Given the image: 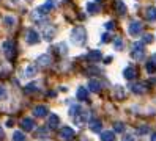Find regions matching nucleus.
Segmentation results:
<instances>
[{"label":"nucleus","instance_id":"1","mask_svg":"<svg viewBox=\"0 0 156 141\" xmlns=\"http://www.w3.org/2000/svg\"><path fill=\"white\" fill-rule=\"evenodd\" d=\"M87 39V32L84 27H76L74 30L71 32V42L76 44V45H80L84 44Z\"/></svg>","mask_w":156,"mask_h":141},{"label":"nucleus","instance_id":"2","mask_svg":"<svg viewBox=\"0 0 156 141\" xmlns=\"http://www.w3.org/2000/svg\"><path fill=\"white\" fill-rule=\"evenodd\" d=\"M2 47H3V53H5L6 58H8V60H13V58H14V55H16V44H14L13 41L8 39V41L3 42Z\"/></svg>","mask_w":156,"mask_h":141},{"label":"nucleus","instance_id":"3","mask_svg":"<svg viewBox=\"0 0 156 141\" xmlns=\"http://www.w3.org/2000/svg\"><path fill=\"white\" fill-rule=\"evenodd\" d=\"M131 56L137 61L144 58V42H134L133 49H131Z\"/></svg>","mask_w":156,"mask_h":141},{"label":"nucleus","instance_id":"4","mask_svg":"<svg viewBox=\"0 0 156 141\" xmlns=\"http://www.w3.org/2000/svg\"><path fill=\"white\" fill-rule=\"evenodd\" d=\"M58 136L63 139V141H69L74 138V130L71 127H62V130L58 132Z\"/></svg>","mask_w":156,"mask_h":141},{"label":"nucleus","instance_id":"5","mask_svg":"<svg viewBox=\"0 0 156 141\" xmlns=\"http://www.w3.org/2000/svg\"><path fill=\"white\" fill-rule=\"evenodd\" d=\"M40 35H38V32L36 30H29L27 32V42L29 44H38L40 42Z\"/></svg>","mask_w":156,"mask_h":141},{"label":"nucleus","instance_id":"6","mask_svg":"<svg viewBox=\"0 0 156 141\" xmlns=\"http://www.w3.org/2000/svg\"><path fill=\"white\" fill-rule=\"evenodd\" d=\"M21 126H22V129H24L25 132H30V130L35 129V121H33L32 118H24L22 122H21Z\"/></svg>","mask_w":156,"mask_h":141},{"label":"nucleus","instance_id":"7","mask_svg":"<svg viewBox=\"0 0 156 141\" xmlns=\"http://www.w3.org/2000/svg\"><path fill=\"white\" fill-rule=\"evenodd\" d=\"M60 124V119L57 115H49V119H48V127L49 129H57Z\"/></svg>","mask_w":156,"mask_h":141},{"label":"nucleus","instance_id":"8","mask_svg":"<svg viewBox=\"0 0 156 141\" xmlns=\"http://www.w3.org/2000/svg\"><path fill=\"white\" fill-rule=\"evenodd\" d=\"M55 6H57V0H46V3H44V5H41V9H43V11H44L46 14H48V13L51 11V9H54Z\"/></svg>","mask_w":156,"mask_h":141},{"label":"nucleus","instance_id":"9","mask_svg":"<svg viewBox=\"0 0 156 141\" xmlns=\"http://www.w3.org/2000/svg\"><path fill=\"white\" fill-rule=\"evenodd\" d=\"M48 107H44V105H38V107H35V110H33V115L36 116V118H43V116H46L48 115Z\"/></svg>","mask_w":156,"mask_h":141},{"label":"nucleus","instance_id":"10","mask_svg":"<svg viewBox=\"0 0 156 141\" xmlns=\"http://www.w3.org/2000/svg\"><path fill=\"white\" fill-rule=\"evenodd\" d=\"M140 30H142V24H140V22L133 21V22L129 24V33H131V35H139Z\"/></svg>","mask_w":156,"mask_h":141},{"label":"nucleus","instance_id":"11","mask_svg":"<svg viewBox=\"0 0 156 141\" xmlns=\"http://www.w3.org/2000/svg\"><path fill=\"white\" fill-rule=\"evenodd\" d=\"M54 33H55V28H54L52 25H51V27H46V28H44V32H43L44 39H46V41H51L52 38H54Z\"/></svg>","mask_w":156,"mask_h":141},{"label":"nucleus","instance_id":"12","mask_svg":"<svg viewBox=\"0 0 156 141\" xmlns=\"http://www.w3.org/2000/svg\"><path fill=\"white\" fill-rule=\"evenodd\" d=\"M145 19L147 21H156V8L150 6L148 9L145 11Z\"/></svg>","mask_w":156,"mask_h":141},{"label":"nucleus","instance_id":"13","mask_svg":"<svg viewBox=\"0 0 156 141\" xmlns=\"http://www.w3.org/2000/svg\"><path fill=\"white\" fill-rule=\"evenodd\" d=\"M36 63H38V66H49L51 64V56L49 55H41V56H38Z\"/></svg>","mask_w":156,"mask_h":141},{"label":"nucleus","instance_id":"14","mask_svg":"<svg viewBox=\"0 0 156 141\" xmlns=\"http://www.w3.org/2000/svg\"><path fill=\"white\" fill-rule=\"evenodd\" d=\"M77 99H79V100H87V99H88V91H87V88L80 86V88L77 89Z\"/></svg>","mask_w":156,"mask_h":141},{"label":"nucleus","instance_id":"15","mask_svg":"<svg viewBox=\"0 0 156 141\" xmlns=\"http://www.w3.org/2000/svg\"><path fill=\"white\" fill-rule=\"evenodd\" d=\"M101 58H103V55H101L99 50H93V52L88 53V60L90 61H99Z\"/></svg>","mask_w":156,"mask_h":141},{"label":"nucleus","instance_id":"16","mask_svg":"<svg viewBox=\"0 0 156 141\" xmlns=\"http://www.w3.org/2000/svg\"><path fill=\"white\" fill-rule=\"evenodd\" d=\"M88 86H90V91H93V92H99V89H101V83H99L98 80H90Z\"/></svg>","mask_w":156,"mask_h":141},{"label":"nucleus","instance_id":"17","mask_svg":"<svg viewBox=\"0 0 156 141\" xmlns=\"http://www.w3.org/2000/svg\"><path fill=\"white\" fill-rule=\"evenodd\" d=\"M90 129L93 132H99L101 130V121L99 119H90Z\"/></svg>","mask_w":156,"mask_h":141},{"label":"nucleus","instance_id":"18","mask_svg":"<svg viewBox=\"0 0 156 141\" xmlns=\"http://www.w3.org/2000/svg\"><path fill=\"white\" fill-rule=\"evenodd\" d=\"M123 74H125V79L131 80V79H134V77H136V69L129 66V68H126V69H125V72H123Z\"/></svg>","mask_w":156,"mask_h":141},{"label":"nucleus","instance_id":"19","mask_svg":"<svg viewBox=\"0 0 156 141\" xmlns=\"http://www.w3.org/2000/svg\"><path fill=\"white\" fill-rule=\"evenodd\" d=\"M36 74V68L35 66H27L25 71H24V77H33Z\"/></svg>","mask_w":156,"mask_h":141},{"label":"nucleus","instance_id":"20","mask_svg":"<svg viewBox=\"0 0 156 141\" xmlns=\"http://www.w3.org/2000/svg\"><path fill=\"white\" fill-rule=\"evenodd\" d=\"M115 136H114V132H103L101 135V141H114Z\"/></svg>","mask_w":156,"mask_h":141},{"label":"nucleus","instance_id":"21","mask_svg":"<svg viewBox=\"0 0 156 141\" xmlns=\"http://www.w3.org/2000/svg\"><path fill=\"white\" fill-rule=\"evenodd\" d=\"M3 22H5V25H6L8 28H11V27L14 25V22H16V19H14L13 16H5V19H3Z\"/></svg>","mask_w":156,"mask_h":141},{"label":"nucleus","instance_id":"22","mask_svg":"<svg viewBox=\"0 0 156 141\" xmlns=\"http://www.w3.org/2000/svg\"><path fill=\"white\" fill-rule=\"evenodd\" d=\"M115 6H117V9H118V13H120V14H125L126 6H125V3L122 2V0H117V2H115Z\"/></svg>","mask_w":156,"mask_h":141},{"label":"nucleus","instance_id":"23","mask_svg":"<svg viewBox=\"0 0 156 141\" xmlns=\"http://www.w3.org/2000/svg\"><path fill=\"white\" fill-rule=\"evenodd\" d=\"M24 91L27 94H30V92H35V91H38V86H36L35 83H30V85H27V86L24 88Z\"/></svg>","mask_w":156,"mask_h":141},{"label":"nucleus","instance_id":"24","mask_svg":"<svg viewBox=\"0 0 156 141\" xmlns=\"http://www.w3.org/2000/svg\"><path fill=\"white\" fill-rule=\"evenodd\" d=\"M87 9H88V13H91V14H95V13H98V9H99V6H98L96 3H88V5H87Z\"/></svg>","mask_w":156,"mask_h":141},{"label":"nucleus","instance_id":"25","mask_svg":"<svg viewBox=\"0 0 156 141\" xmlns=\"http://www.w3.org/2000/svg\"><path fill=\"white\" fill-rule=\"evenodd\" d=\"M13 141H25V136L22 132H14V135H13Z\"/></svg>","mask_w":156,"mask_h":141},{"label":"nucleus","instance_id":"26","mask_svg":"<svg viewBox=\"0 0 156 141\" xmlns=\"http://www.w3.org/2000/svg\"><path fill=\"white\" fill-rule=\"evenodd\" d=\"M131 89H133V92H136V94H140V92H144V86H142L140 83L133 85V86H131Z\"/></svg>","mask_w":156,"mask_h":141},{"label":"nucleus","instance_id":"27","mask_svg":"<svg viewBox=\"0 0 156 141\" xmlns=\"http://www.w3.org/2000/svg\"><path fill=\"white\" fill-rule=\"evenodd\" d=\"M147 71H148L150 74H153V72L156 71V64H154L153 61H150L148 64H147Z\"/></svg>","mask_w":156,"mask_h":141},{"label":"nucleus","instance_id":"28","mask_svg":"<svg viewBox=\"0 0 156 141\" xmlns=\"http://www.w3.org/2000/svg\"><path fill=\"white\" fill-rule=\"evenodd\" d=\"M3 99H6V88L0 85V100H3Z\"/></svg>","mask_w":156,"mask_h":141},{"label":"nucleus","instance_id":"29","mask_svg":"<svg viewBox=\"0 0 156 141\" xmlns=\"http://www.w3.org/2000/svg\"><path fill=\"white\" fill-rule=\"evenodd\" d=\"M114 44H115L117 49H123V39H120V38H117V39L114 41Z\"/></svg>","mask_w":156,"mask_h":141},{"label":"nucleus","instance_id":"30","mask_svg":"<svg viewBox=\"0 0 156 141\" xmlns=\"http://www.w3.org/2000/svg\"><path fill=\"white\" fill-rule=\"evenodd\" d=\"M46 133H48V130H46V129H40L38 132H36V136H38V138H44Z\"/></svg>","mask_w":156,"mask_h":141},{"label":"nucleus","instance_id":"31","mask_svg":"<svg viewBox=\"0 0 156 141\" xmlns=\"http://www.w3.org/2000/svg\"><path fill=\"white\" fill-rule=\"evenodd\" d=\"M114 130H115V132H123V130H125V127H123V124H120V122H117L115 127H114Z\"/></svg>","mask_w":156,"mask_h":141},{"label":"nucleus","instance_id":"32","mask_svg":"<svg viewBox=\"0 0 156 141\" xmlns=\"http://www.w3.org/2000/svg\"><path fill=\"white\" fill-rule=\"evenodd\" d=\"M151 41H153V36H151V35H145L144 39H142V42H148V44H150Z\"/></svg>","mask_w":156,"mask_h":141},{"label":"nucleus","instance_id":"33","mask_svg":"<svg viewBox=\"0 0 156 141\" xmlns=\"http://www.w3.org/2000/svg\"><path fill=\"white\" fill-rule=\"evenodd\" d=\"M109 39H111V35H109V33H106V35H103V42H107Z\"/></svg>","mask_w":156,"mask_h":141},{"label":"nucleus","instance_id":"34","mask_svg":"<svg viewBox=\"0 0 156 141\" xmlns=\"http://www.w3.org/2000/svg\"><path fill=\"white\" fill-rule=\"evenodd\" d=\"M106 28H107V30H112V28H114V22H107L106 24Z\"/></svg>","mask_w":156,"mask_h":141},{"label":"nucleus","instance_id":"35","mask_svg":"<svg viewBox=\"0 0 156 141\" xmlns=\"http://www.w3.org/2000/svg\"><path fill=\"white\" fill-rule=\"evenodd\" d=\"M123 141H134V139H133V136H131V138H129V136H125Z\"/></svg>","mask_w":156,"mask_h":141},{"label":"nucleus","instance_id":"36","mask_svg":"<svg viewBox=\"0 0 156 141\" xmlns=\"http://www.w3.org/2000/svg\"><path fill=\"white\" fill-rule=\"evenodd\" d=\"M151 61H153V63H154V64H156V53H154V55H153V56H151Z\"/></svg>","mask_w":156,"mask_h":141},{"label":"nucleus","instance_id":"37","mask_svg":"<svg viewBox=\"0 0 156 141\" xmlns=\"http://www.w3.org/2000/svg\"><path fill=\"white\" fill-rule=\"evenodd\" d=\"M0 138H3V130H2V127H0Z\"/></svg>","mask_w":156,"mask_h":141},{"label":"nucleus","instance_id":"38","mask_svg":"<svg viewBox=\"0 0 156 141\" xmlns=\"http://www.w3.org/2000/svg\"><path fill=\"white\" fill-rule=\"evenodd\" d=\"M151 141H156V135H153V138H151Z\"/></svg>","mask_w":156,"mask_h":141}]
</instances>
